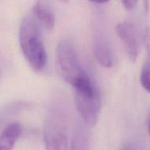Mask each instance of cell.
<instances>
[{
	"label": "cell",
	"instance_id": "6da1fadb",
	"mask_svg": "<svg viewBox=\"0 0 150 150\" xmlns=\"http://www.w3.org/2000/svg\"><path fill=\"white\" fill-rule=\"evenodd\" d=\"M19 44L24 58L33 71L41 72L47 65V50L39 24L31 16L23 18L18 34Z\"/></svg>",
	"mask_w": 150,
	"mask_h": 150
},
{
	"label": "cell",
	"instance_id": "7a4b0ae2",
	"mask_svg": "<svg viewBox=\"0 0 150 150\" xmlns=\"http://www.w3.org/2000/svg\"><path fill=\"white\" fill-rule=\"evenodd\" d=\"M74 102L83 124L93 127L96 124L101 109V97L96 84L88 74L73 86Z\"/></svg>",
	"mask_w": 150,
	"mask_h": 150
},
{
	"label": "cell",
	"instance_id": "3957f363",
	"mask_svg": "<svg viewBox=\"0 0 150 150\" xmlns=\"http://www.w3.org/2000/svg\"><path fill=\"white\" fill-rule=\"evenodd\" d=\"M56 59L63 79L72 87L88 75L79 60L74 44L69 40L63 39L58 43Z\"/></svg>",
	"mask_w": 150,
	"mask_h": 150
},
{
	"label": "cell",
	"instance_id": "277c9868",
	"mask_svg": "<svg viewBox=\"0 0 150 150\" xmlns=\"http://www.w3.org/2000/svg\"><path fill=\"white\" fill-rule=\"evenodd\" d=\"M44 139L46 150H69L67 121L60 109L52 110L45 122Z\"/></svg>",
	"mask_w": 150,
	"mask_h": 150
},
{
	"label": "cell",
	"instance_id": "5b68a950",
	"mask_svg": "<svg viewBox=\"0 0 150 150\" xmlns=\"http://www.w3.org/2000/svg\"><path fill=\"white\" fill-rule=\"evenodd\" d=\"M116 31L129 61L135 63L139 54V41L136 29L132 23L123 21L117 24Z\"/></svg>",
	"mask_w": 150,
	"mask_h": 150
},
{
	"label": "cell",
	"instance_id": "8992f818",
	"mask_svg": "<svg viewBox=\"0 0 150 150\" xmlns=\"http://www.w3.org/2000/svg\"><path fill=\"white\" fill-rule=\"evenodd\" d=\"M93 52L97 63L106 69H110L114 57L109 41L102 33H97L93 38Z\"/></svg>",
	"mask_w": 150,
	"mask_h": 150
},
{
	"label": "cell",
	"instance_id": "52a82bcc",
	"mask_svg": "<svg viewBox=\"0 0 150 150\" xmlns=\"http://www.w3.org/2000/svg\"><path fill=\"white\" fill-rule=\"evenodd\" d=\"M34 18L48 30H53L55 26V16L47 0H38L33 8Z\"/></svg>",
	"mask_w": 150,
	"mask_h": 150
},
{
	"label": "cell",
	"instance_id": "ba28073f",
	"mask_svg": "<svg viewBox=\"0 0 150 150\" xmlns=\"http://www.w3.org/2000/svg\"><path fill=\"white\" fill-rule=\"evenodd\" d=\"M21 132L22 127L18 122H13L5 127L0 135V150H12Z\"/></svg>",
	"mask_w": 150,
	"mask_h": 150
},
{
	"label": "cell",
	"instance_id": "9c48e42d",
	"mask_svg": "<svg viewBox=\"0 0 150 150\" xmlns=\"http://www.w3.org/2000/svg\"><path fill=\"white\" fill-rule=\"evenodd\" d=\"M86 125L78 123L74 128L70 150H90Z\"/></svg>",
	"mask_w": 150,
	"mask_h": 150
},
{
	"label": "cell",
	"instance_id": "30bf717a",
	"mask_svg": "<svg viewBox=\"0 0 150 150\" xmlns=\"http://www.w3.org/2000/svg\"><path fill=\"white\" fill-rule=\"evenodd\" d=\"M146 57L140 74V82L144 90L150 93V48L146 49Z\"/></svg>",
	"mask_w": 150,
	"mask_h": 150
},
{
	"label": "cell",
	"instance_id": "8fae6325",
	"mask_svg": "<svg viewBox=\"0 0 150 150\" xmlns=\"http://www.w3.org/2000/svg\"><path fill=\"white\" fill-rule=\"evenodd\" d=\"M124 8L128 11H131L136 7L138 0H120Z\"/></svg>",
	"mask_w": 150,
	"mask_h": 150
},
{
	"label": "cell",
	"instance_id": "7c38bea8",
	"mask_svg": "<svg viewBox=\"0 0 150 150\" xmlns=\"http://www.w3.org/2000/svg\"><path fill=\"white\" fill-rule=\"evenodd\" d=\"M89 1L95 4H105L109 2V0H89Z\"/></svg>",
	"mask_w": 150,
	"mask_h": 150
},
{
	"label": "cell",
	"instance_id": "4fadbf2b",
	"mask_svg": "<svg viewBox=\"0 0 150 150\" xmlns=\"http://www.w3.org/2000/svg\"><path fill=\"white\" fill-rule=\"evenodd\" d=\"M144 9H145L146 13L149 12V0H144Z\"/></svg>",
	"mask_w": 150,
	"mask_h": 150
},
{
	"label": "cell",
	"instance_id": "5bb4252c",
	"mask_svg": "<svg viewBox=\"0 0 150 150\" xmlns=\"http://www.w3.org/2000/svg\"><path fill=\"white\" fill-rule=\"evenodd\" d=\"M148 132L150 135V114H149V119H148Z\"/></svg>",
	"mask_w": 150,
	"mask_h": 150
},
{
	"label": "cell",
	"instance_id": "9a60e30c",
	"mask_svg": "<svg viewBox=\"0 0 150 150\" xmlns=\"http://www.w3.org/2000/svg\"><path fill=\"white\" fill-rule=\"evenodd\" d=\"M60 2H63V3H67V2H69L70 0H59Z\"/></svg>",
	"mask_w": 150,
	"mask_h": 150
},
{
	"label": "cell",
	"instance_id": "2e32d148",
	"mask_svg": "<svg viewBox=\"0 0 150 150\" xmlns=\"http://www.w3.org/2000/svg\"><path fill=\"white\" fill-rule=\"evenodd\" d=\"M123 150H127V149H124Z\"/></svg>",
	"mask_w": 150,
	"mask_h": 150
}]
</instances>
